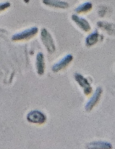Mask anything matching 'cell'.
Listing matches in <instances>:
<instances>
[{"instance_id":"6da1fadb","label":"cell","mask_w":115,"mask_h":149,"mask_svg":"<svg viewBox=\"0 0 115 149\" xmlns=\"http://www.w3.org/2000/svg\"><path fill=\"white\" fill-rule=\"evenodd\" d=\"M41 41L43 45L48 50V52L49 53H54L56 50V47H55V44L52 36L48 31L47 29H42L41 31Z\"/></svg>"},{"instance_id":"7a4b0ae2","label":"cell","mask_w":115,"mask_h":149,"mask_svg":"<svg viewBox=\"0 0 115 149\" xmlns=\"http://www.w3.org/2000/svg\"><path fill=\"white\" fill-rule=\"evenodd\" d=\"M39 31V29L36 26L30 28V29H25L19 33H14L12 37L13 41H23L30 39V38L33 37Z\"/></svg>"},{"instance_id":"3957f363","label":"cell","mask_w":115,"mask_h":149,"mask_svg":"<svg viewBox=\"0 0 115 149\" xmlns=\"http://www.w3.org/2000/svg\"><path fill=\"white\" fill-rule=\"evenodd\" d=\"M28 122L33 124L42 125L46 121V116L44 113L38 110H33L29 112L26 116Z\"/></svg>"},{"instance_id":"277c9868","label":"cell","mask_w":115,"mask_h":149,"mask_svg":"<svg viewBox=\"0 0 115 149\" xmlns=\"http://www.w3.org/2000/svg\"><path fill=\"white\" fill-rule=\"evenodd\" d=\"M74 78H75V81L78 82V84H79L80 87L83 89L84 94L85 95H88L92 93L93 89L91 86V84L88 81V79L85 78L82 74L76 73V74H74Z\"/></svg>"},{"instance_id":"5b68a950","label":"cell","mask_w":115,"mask_h":149,"mask_svg":"<svg viewBox=\"0 0 115 149\" xmlns=\"http://www.w3.org/2000/svg\"><path fill=\"white\" fill-rule=\"evenodd\" d=\"M102 88L101 87H97L95 93L92 95V97L89 99L87 103L85 106V109L86 111H91L94 107L97 105V103L99 102L100 98H101V94H102Z\"/></svg>"},{"instance_id":"8992f818","label":"cell","mask_w":115,"mask_h":149,"mask_svg":"<svg viewBox=\"0 0 115 149\" xmlns=\"http://www.w3.org/2000/svg\"><path fill=\"white\" fill-rule=\"evenodd\" d=\"M72 59H73V56L71 54H67L52 66V71L54 72H58V71L64 69L72 62Z\"/></svg>"},{"instance_id":"52a82bcc","label":"cell","mask_w":115,"mask_h":149,"mask_svg":"<svg viewBox=\"0 0 115 149\" xmlns=\"http://www.w3.org/2000/svg\"><path fill=\"white\" fill-rule=\"evenodd\" d=\"M85 148L86 149H113V146L108 141H95L87 143Z\"/></svg>"},{"instance_id":"ba28073f","label":"cell","mask_w":115,"mask_h":149,"mask_svg":"<svg viewBox=\"0 0 115 149\" xmlns=\"http://www.w3.org/2000/svg\"><path fill=\"white\" fill-rule=\"evenodd\" d=\"M72 20L75 23L78 25V27L81 29H82L83 31L88 32L91 31V25L89 24L88 21L85 20L83 17H81L80 16L77 15H72Z\"/></svg>"},{"instance_id":"9c48e42d","label":"cell","mask_w":115,"mask_h":149,"mask_svg":"<svg viewBox=\"0 0 115 149\" xmlns=\"http://www.w3.org/2000/svg\"><path fill=\"white\" fill-rule=\"evenodd\" d=\"M42 3L48 7L56 9H67L70 7L69 3L62 0H42Z\"/></svg>"},{"instance_id":"30bf717a","label":"cell","mask_w":115,"mask_h":149,"mask_svg":"<svg viewBox=\"0 0 115 149\" xmlns=\"http://www.w3.org/2000/svg\"><path fill=\"white\" fill-rule=\"evenodd\" d=\"M36 67L39 75L42 76L45 71V61L44 55L42 52H39L36 55Z\"/></svg>"},{"instance_id":"8fae6325","label":"cell","mask_w":115,"mask_h":149,"mask_svg":"<svg viewBox=\"0 0 115 149\" xmlns=\"http://www.w3.org/2000/svg\"><path fill=\"white\" fill-rule=\"evenodd\" d=\"M98 38H99V34L96 31H95L93 33H90L85 39V45L86 46L91 47L93 45H96L98 42Z\"/></svg>"},{"instance_id":"7c38bea8","label":"cell","mask_w":115,"mask_h":149,"mask_svg":"<svg viewBox=\"0 0 115 149\" xmlns=\"http://www.w3.org/2000/svg\"><path fill=\"white\" fill-rule=\"evenodd\" d=\"M93 8V4L90 1H86L83 4H80L78 7H76L75 9V12L77 13H88L91 9Z\"/></svg>"},{"instance_id":"4fadbf2b","label":"cell","mask_w":115,"mask_h":149,"mask_svg":"<svg viewBox=\"0 0 115 149\" xmlns=\"http://www.w3.org/2000/svg\"><path fill=\"white\" fill-rule=\"evenodd\" d=\"M97 25H98V26H99L101 29H104V30H106V31L108 30L109 32H110V33H111V32L112 33H114V27H112L111 28V26H114V24H112V23H107V22L99 21V22H98Z\"/></svg>"},{"instance_id":"5bb4252c","label":"cell","mask_w":115,"mask_h":149,"mask_svg":"<svg viewBox=\"0 0 115 149\" xmlns=\"http://www.w3.org/2000/svg\"><path fill=\"white\" fill-rule=\"evenodd\" d=\"M11 6V4L9 1H4V2H0V12H2L4 10H7Z\"/></svg>"}]
</instances>
